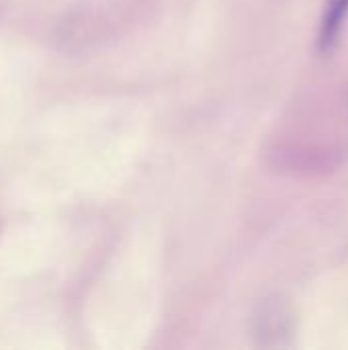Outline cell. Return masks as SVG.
Listing matches in <instances>:
<instances>
[{"label":"cell","instance_id":"6da1fadb","mask_svg":"<svg viewBox=\"0 0 348 350\" xmlns=\"http://www.w3.org/2000/svg\"><path fill=\"white\" fill-rule=\"evenodd\" d=\"M348 16V0H326L320 29H318V51L330 53L343 35V27Z\"/></svg>","mask_w":348,"mask_h":350}]
</instances>
